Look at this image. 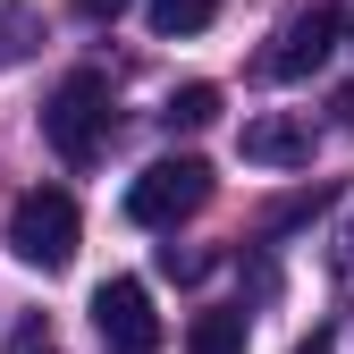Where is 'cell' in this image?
<instances>
[{
	"label": "cell",
	"instance_id": "cell-5",
	"mask_svg": "<svg viewBox=\"0 0 354 354\" xmlns=\"http://www.w3.org/2000/svg\"><path fill=\"white\" fill-rule=\"evenodd\" d=\"M329 42H337V9H304V17H287V26H279L270 51H261V76H270V84L313 76V68L329 59Z\"/></svg>",
	"mask_w": 354,
	"mask_h": 354
},
{
	"label": "cell",
	"instance_id": "cell-14",
	"mask_svg": "<svg viewBox=\"0 0 354 354\" xmlns=\"http://www.w3.org/2000/svg\"><path fill=\"white\" fill-rule=\"evenodd\" d=\"M295 354H337V337H329V329H313V337H304Z\"/></svg>",
	"mask_w": 354,
	"mask_h": 354
},
{
	"label": "cell",
	"instance_id": "cell-3",
	"mask_svg": "<svg viewBox=\"0 0 354 354\" xmlns=\"http://www.w3.org/2000/svg\"><path fill=\"white\" fill-rule=\"evenodd\" d=\"M203 203H211V169L194 152H169V160H152L136 186H127V219H136V228H160V236H177V219H194Z\"/></svg>",
	"mask_w": 354,
	"mask_h": 354
},
{
	"label": "cell",
	"instance_id": "cell-1",
	"mask_svg": "<svg viewBox=\"0 0 354 354\" xmlns=\"http://www.w3.org/2000/svg\"><path fill=\"white\" fill-rule=\"evenodd\" d=\"M42 136H51V152L68 169H84V160L110 144V76H93V68L59 76L51 102H42Z\"/></svg>",
	"mask_w": 354,
	"mask_h": 354
},
{
	"label": "cell",
	"instance_id": "cell-6",
	"mask_svg": "<svg viewBox=\"0 0 354 354\" xmlns=\"http://www.w3.org/2000/svg\"><path fill=\"white\" fill-rule=\"evenodd\" d=\"M236 144H245L253 169H304V160H313V127L270 110V118H245V136H236Z\"/></svg>",
	"mask_w": 354,
	"mask_h": 354
},
{
	"label": "cell",
	"instance_id": "cell-10",
	"mask_svg": "<svg viewBox=\"0 0 354 354\" xmlns=\"http://www.w3.org/2000/svg\"><path fill=\"white\" fill-rule=\"evenodd\" d=\"M152 261H160V279H177V287H194V279H211V253H203V245H160Z\"/></svg>",
	"mask_w": 354,
	"mask_h": 354
},
{
	"label": "cell",
	"instance_id": "cell-13",
	"mask_svg": "<svg viewBox=\"0 0 354 354\" xmlns=\"http://www.w3.org/2000/svg\"><path fill=\"white\" fill-rule=\"evenodd\" d=\"M118 9H127V0H76V17H93V26H110Z\"/></svg>",
	"mask_w": 354,
	"mask_h": 354
},
{
	"label": "cell",
	"instance_id": "cell-8",
	"mask_svg": "<svg viewBox=\"0 0 354 354\" xmlns=\"http://www.w3.org/2000/svg\"><path fill=\"white\" fill-rule=\"evenodd\" d=\"M186 354H245V313H194Z\"/></svg>",
	"mask_w": 354,
	"mask_h": 354
},
{
	"label": "cell",
	"instance_id": "cell-2",
	"mask_svg": "<svg viewBox=\"0 0 354 354\" xmlns=\"http://www.w3.org/2000/svg\"><path fill=\"white\" fill-rule=\"evenodd\" d=\"M76 236H84L76 194H59V186L17 194V211H9V253L26 261V270H68V261H76Z\"/></svg>",
	"mask_w": 354,
	"mask_h": 354
},
{
	"label": "cell",
	"instance_id": "cell-11",
	"mask_svg": "<svg viewBox=\"0 0 354 354\" xmlns=\"http://www.w3.org/2000/svg\"><path fill=\"white\" fill-rule=\"evenodd\" d=\"M321 261H329V279H337V287L354 295V211L337 219V236H329V253H321Z\"/></svg>",
	"mask_w": 354,
	"mask_h": 354
},
{
	"label": "cell",
	"instance_id": "cell-17",
	"mask_svg": "<svg viewBox=\"0 0 354 354\" xmlns=\"http://www.w3.org/2000/svg\"><path fill=\"white\" fill-rule=\"evenodd\" d=\"M42 354H51V346H42Z\"/></svg>",
	"mask_w": 354,
	"mask_h": 354
},
{
	"label": "cell",
	"instance_id": "cell-15",
	"mask_svg": "<svg viewBox=\"0 0 354 354\" xmlns=\"http://www.w3.org/2000/svg\"><path fill=\"white\" fill-rule=\"evenodd\" d=\"M337 42H346V51H354V9H337Z\"/></svg>",
	"mask_w": 354,
	"mask_h": 354
},
{
	"label": "cell",
	"instance_id": "cell-16",
	"mask_svg": "<svg viewBox=\"0 0 354 354\" xmlns=\"http://www.w3.org/2000/svg\"><path fill=\"white\" fill-rule=\"evenodd\" d=\"M337 110H346V127H354V93H346V102H337Z\"/></svg>",
	"mask_w": 354,
	"mask_h": 354
},
{
	"label": "cell",
	"instance_id": "cell-12",
	"mask_svg": "<svg viewBox=\"0 0 354 354\" xmlns=\"http://www.w3.org/2000/svg\"><path fill=\"white\" fill-rule=\"evenodd\" d=\"M26 34H34V17L9 9V17H0V59H17V51H26Z\"/></svg>",
	"mask_w": 354,
	"mask_h": 354
},
{
	"label": "cell",
	"instance_id": "cell-4",
	"mask_svg": "<svg viewBox=\"0 0 354 354\" xmlns=\"http://www.w3.org/2000/svg\"><path fill=\"white\" fill-rule=\"evenodd\" d=\"M93 329L110 354H160V313L144 279H102L93 287Z\"/></svg>",
	"mask_w": 354,
	"mask_h": 354
},
{
	"label": "cell",
	"instance_id": "cell-9",
	"mask_svg": "<svg viewBox=\"0 0 354 354\" xmlns=\"http://www.w3.org/2000/svg\"><path fill=\"white\" fill-rule=\"evenodd\" d=\"M152 9V34H203L219 17V0H144Z\"/></svg>",
	"mask_w": 354,
	"mask_h": 354
},
{
	"label": "cell",
	"instance_id": "cell-7",
	"mask_svg": "<svg viewBox=\"0 0 354 354\" xmlns=\"http://www.w3.org/2000/svg\"><path fill=\"white\" fill-rule=\"evenodd\" d=\"M211 118H219V84H177V93L160 102L169 136H194V127H211Z\"/></svg>",
	"mask_w": 354,
	"mask_h": 354
}]
</instances>
